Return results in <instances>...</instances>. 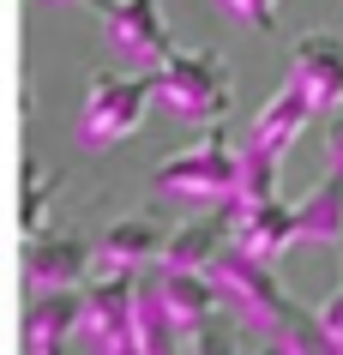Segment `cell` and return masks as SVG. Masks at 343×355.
I'll return each instance as SVG.
<instances>
[{
	"instance_id": "obj_16",
	"label": "cell",
	"mask_w": 343,
	"mask_h": 355,
	"mask_svg": "<svg viewBox=\"0 0 343 355\" xmlns=\"http://www.w3.org/2000/svg\"><path fill=\"white\" fill-rule=\"evenodd\" d=\"M277 175H283V150L247 132V139L235 145V193H241V199H271V193H277Z\"/></svg>"
},
{
	"instance_id": "obj_12",
	"label": "cell",
	"mask_w": 343,
	"mask_h": 355,
	"mask_svg": "<svg viewBox=\"0 0 343 355\" xmlns=\"http://www.w3.org/2000/svg\"><path fill=\"white\" fill-rule=\"evenodd\" d=\"M313 114H319V103L307 96V85H301V78H283V85L271 91V103L253 114L247 132H253V139H265V145H277V150H289V145L307 132V121H313Z\"/></svg>"
},
{
	"instance_id": "obj_5",
	"label": "cell",
	"mask_w": 343,
	"mask_h": 355,
	"mask_svg": "<svg viewBox=\"0 0 343 355\" xmlns=\"http://www.w3.org/2000/svg\"><path fill=\"white\" fill-rule=\"evenodd\" d=\"M133 277H139V271H91V277H85V313H78V337H85L96 355H133V349H139Z\"/></svg>"
},
{
	"instance_id": "obj_3",
	"label": "cell",
	"mask_w": 343,
	"mask_h": 355,
	"mask_svg": "<svg viewBox=\"0 0 343 355\" xmlns=\"http://www.w3.org/2000/svg\"><path fill=\"white\" fill-rule=\"evenodd\" d=\"M151 193L169 205H235V139L211 127L193 150H169L151 175Z\"/></svg>"
},
{
	"instance_id": "obj_6",
	"label": "cell",
	"mask_w": 343,
	"mask_h": 355,
	"mask_svg": "<svg viewBox=\"0 0 343 355\" xmlns=\"http://www.w3.org/2000/svg\"><path fill=\"white\" fill-rule=\"evenodd\" d=\"M103 42L121 67L133 73H151L163 67V55L175 49L169 19H163V0H109L103 6Z\"/></svg>"
},
{
	"instance_id": "obj_7",
	"label": "cell",
	"mask_w": 343,
	"mask_h": 355,
	"mask_svg": "<svg viewBox=\"0 0 343 355\" xmlns=\"http://www.w3.org/2000/svg\"><path fill=\"white\" fill-rule=\"evenodd\" d=\"M91 277V235L78 229H30L24 235V283L30 289H67Z\"/></svg>"
},
{
	"instance_id": "obj_21",
	"label": "cell",
	"mask_w": 343,
	"mask_h": 355,
	"mask_svg": "<svg viewBox=\"0 0 343 355\" xmlns=\"http://www.w3.org/2000/svg\"><path fill=\"white\" fill-rule=\"evenodd\" d=\"M37 6H96V12H103L109 0H37Z\"/></svg>"
},
{
	"instance_id": "obj_20",
	"label": "cell",
	"mask_w": 343,
	"mask_h": 355,
	"mask_svg": "<svg viewBox=\"0 0 343 355\" xmlns=\"http://www.w3.org/2000/svg\"><path fill=\"white\" fill-rule=\"evenodd\" d=\"M331 163L343 168V109H337V121H331Z\"/></svg>"
},
{
	"instance_id": "obj_2",
	"label": "cell",
	"mask_w": 343,
	"mask_h": 355,
	"mask_svg": "<svg viewBox=\"0 0 343 355\" xmlns=\"http://www.w3.org/2000/svg\"><path fill=\"white\" fill-rule=\"evenodd\" d=\"M151 78L163 109L187 127H217L235 103V85H229V67L217 49H169L163 67H151Z\"/></svg>"
},
{
	"instance_id": "obj_1",
	"label": "cell",
	"mask_w": 343,
	"mask_h": 355,
	"mask_svg": "<svg viewBox=\"0 0 343 355\" xmlns=\"http://www.w3.org/2000/svg\"><path fill=\"white\" fill-rule=\"evenodd\" d=\"M205 277L217 289V301L241 319V331L253 343H265V349H325L319 325H313V307H301L277 283L271 259L241 253V247L229 241V247H217V259L205 265Z\"/></svg>"
},
{
	"instance_id": "obj_14",
	"label": "cell",
	"mask_w": 343,
	"mask_h": 355,
	"mask_svg": "<svg viewBox=\"0 0 343 355\" xmlns=\"http://www.w3.org/2000/svg\"><path fill=\"white\" fill-rule=\"evenodd\" d=\"M133 313H139V349H145V355H169V349L187 343L181 319L169 313V301H163V289H157V271H151V265L133 277Z\"/></svg>"
},
{
	"instance_id": "obj_8",
	"label": "cell",
	"mask_w": 343,
	"mask_h": 355,
	"mask_svg": "<svg viewBox=\"0 0 343 355\" xmlns=\"http://www.w3.org/2000/svg\"><path fill=\"white\" fill-rule=\"evenodd\" d=\"M229 241L241 247V253H259V259H283L289 241H301L295 235V205H283L277 193L271 199H235V211H229Z\"/></svg>"
},
{
	"instance_id": "obj_10",
	"label": "cell",
	"mask_w": 343,
	"mask_h": 355,
	"mask_svg": "<svg viewBox=\"0 0 343 355\" xmlns=\"http://www.w3.org/2000/svg\"><path fill=\"white\" fill-rule=\"evenodd\" d=\"M289 78H301L307 96L319 103V114L343 109V37L337 31H313V37L295 42L289 55Z\"/></svg>"
},
{
	"instance_id": "obj_11",
	"label": "cell",
	"mask_w": 343,
	"mask_h": 355,
	"mask_svg": "<svg viewBox=\"0 0 343 355\" xmlns=\"http://www.w3.org/2000/svg\"><path fill=\"white\" fill-rule=\"evenodd\" d=\"M163 241H169V229L157 217H114L91 241V271H145L163 253Z\"/></svg>"
},
{
	"instance_id": "obj_4",
	"label": "cell",
	"mask_w": 343,
	"mask_h": 355,
	"mask_svg": "<svg viewBox=\"0 0 343 355\" xmlns=\"http://www.w3.org/2000/svg\"><path fill=\"white\" fill-rule=\"evenodd\" d=\"M157 96L151 73H96L91 91H85V109H78V145L85 150H114L127 145L139 127H145V109Z\"/></svg>"
},
{
	"instance_id": "obj_9",
	"label": "cell",
	"mask_w": 343,
	"mask_h": 355,
	"mask_svg": "<svg viewBox=\"0 0 343 355\" xmlns=\"http://www.w3.org/2000/svg\"><path fill=\"white\" fill-rule=\"evenodd\" d=\"M78 313H85V289H30L24 301V349L30 355H60L78 337Z\"/></svg>"
},
{
	"instance_id": "obj_17",
	"label": "cell",
	"mask_w": 343,
	"mask_h": 355,
	"mask_svg": "<svg viewBox=\"0 0 343 355\" xmlns=\"http://www.w3.org/2000/svg\"><path fill=\"white\" fill-rule=\"evenodd\" d=\"M217 6V19H229V24H247V31H277V0H211Z\"/></svg>"
},
{
	"instance_id": "obj_18",
	"label": "cell",
	"mask_w": 343,
	"mask_h": 355,
	"mask_svg": "<svg viewBox=\"0 0 343 355\" xmlns=\"http://www.w3.org/2000/svg\"><path fill=\"white\" fill-rule=\"evenodd\" d=\"M49 193H55V175H49V181H42V163L37 157H24V235H30V229H42V211H49Z\"/></svg>"
},
{
	"instance_id": "obj_15",
	"label": "cell",
	"mask_w": 343,
	"mask_h": 355,
	"mask_svg": "<svg viewBox=\"0 0 343 355\" xmlns=\"http://www.w3.org/2000/svg\"><path fill=\"white\" fill-rule=\"evenodd\" d=\"M295 235L313 247H343V168H331L319 187L295 205Z\"/></svg>"
},
{
	"instance_id": "obj_19",
	"label": "cell",
	"mask_w": 343,
	"mask_h": 355,
	"mask_svg": "<svg viewBox=\"0 0 343 355\" xmlns=\"http://www.w3.org/2000/svg\"><path fill=\"white\" fill-rule=\"evenodd\" d=\"M313 325H319V337H325V349H343V283L331 289V295L313 307Z\"/></svg>"
},
{
	"instance_id": "obj_13",
	"label": "cell",
	"mask_w": 343,
	"mask_h": 355,
	"mask_svg": "<svg viewBox=\"0 0 343 355\" xmlns=\"http://www.w3.org/2000/svg\"><path fill=\"white\" fill-rule=\"evenodd\" d=\"M229 211L235 205H205V217H187L181 229H169V241L157 259L163 265H199L205 271L217 259V247H229Z\"/></svg>"
}]
</instances>
